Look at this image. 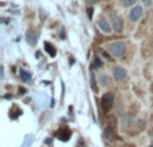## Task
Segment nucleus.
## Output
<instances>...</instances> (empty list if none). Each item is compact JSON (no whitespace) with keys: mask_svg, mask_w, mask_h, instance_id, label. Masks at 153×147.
I'll return each instance as SVG.
<instances>
[{"mask_svg":"<svg viewBox=\"0 0 153 147\" xmlns=\"http://www.w3.org/2000/svg\"><path fill=\"white\" fill-rule=\"evenodd\" d=\"M109 52L114 58H122L126 54V46L124 42H113L109 47Z\"/></svg>","mask_w":153,"mask_h":147,"instance_id":"obj_1","label":"nucleus"},{"mask_svg":"<svg viewBox=\"0 0 153 147\" xmlns=\"http://www.w3.org/2000/svg\"><path fill=\"white\" fill-rule=\"evenodd\" d=\"M109 20H110L111 27H113L114 31L116 32H122V29H124V23H122V19H121V16H120L118 13H116V12L110 13Z\"/></svg>","mask_w":153,"mask_h":147,"instance_id":"obj_2","label":"nucleus"},{"mask_svg":"<svg viewBox=\"0 0 153 147\" xmlns=\"http://www.w3.org/2000/svg\"><path fill=\"white\" fill-rule=\"evenodd\" d=\"M114 103V95L111 92H106L102 95V99H101V104H102L103 110H110L113 107Z\"/></svg>","mask_w":153,"mask_h":147,"instance_id":"obj_3","label":"nucleus"},{"mask_svg":"<svg viewBox=\"0 0 153 147\" xmlns=\"http://www.w3.org/2000/svg\"><path fill=\"white\" fill-rule=\"evenodd\" d=\"M143 12H144V10H143L141 5H133V8L129 12V20L130 21H137L138 19L143 16Z\"/></svg>","mask_w":153,"mask_h":147,"instance_id":"obj_4","label":"nucleus"},{"mask_svg":"<svg viewBox=\"0 0 153 147\" xmlns=\"http://www.w3.org/2000/svg\"><path fill=\"white\" fill-rule=\"evenodd\" d=\"M113 78H114V80H117V82L125 79L126 78V70L121 66H116L113 68Z\"/></svg>","mask_w":153,"mask_h":147,"instance_id":"obj_5","label":"nucleus"},{"mask_svg":"<svg viewBox=\"0 0 153 147\" xmlns=\"http://www.w3.org/2000/svg\"><path fill=\"white\" fill-rule=\"evenodd\" d=\"M98 26H100L101 31L105 32V34H109V32H111V29H113L110 20H108L106 18H101L100 20H98Z\"/></svg>","mask_w":153,"mask_h":147,"instance_id":"obj_6","label":"nucleus"},{"mask_svg":"<svg viewBox=\"0 0 153 147\" xmlns=\"http://www.w3.org/2000/svg\"><path fill=\"white\" fill-rule=\"evenodd\" d=\"M70 137H71V131H70L67 127H62V129H59L58 132H56V138L63 140V142H67V140L70 139Z\"/></svg>","mask_w":153,"mask_h":147,"instance_id":"obj_7","label":"nucleus"},{"mask_svg":"<svg viewBox=\"0 0 153 147\" xmlns=\"http://www.w3.org/2000/svg\"><path fill=\"white\" fill-rule=\"evenodd\" d=\"M45 50L50 56H55L56 55V50H55V47H54L51 43H48V42L45 43Z\"/></svg>","mask_w":153,"mask_h":147,"instance_id":"obj_8","label":"nucleus"},{"mask_svg":"<svg viewBox=\"0 0 153 147\" xmlns=\"http://www.w3.org/2000/svg\"><path fill=\"white\" fill-rule=\"evenodd\" d=\"M103 137H105V139H113L114 138V131H113V127H108V129L103 131Z\"/></svg>","mask_w":153,"mask_h":147,"instance_id":"obj_9","label":"nucleus"},{"mask_svg":"<svg viewBox=\"0 0 153 147\" xmlns=\"http://www.w3.org/2000/svg\"><path fill=\"white\" fill-rule=\"evenodd\" d=\"M98 82H100L101 86L105 87V86L109 84V78L105 75V74H100V75H98Z\"/></svg>","mask_w":153,"mask_h":147,"instance_id":"obj_10","label":"nucleus"},{"mask_svg":"<svg viewBox=\"0 0 153 147\" xmlns=\"http://www.w3.org/2000/svg\"><path fill=\"white\" fill-rule=\"evenodd\" d=\"M27 42H28L30 46H35V44H36V36H35V35H32L31 31L27 32Z\"/></svg>","mask_w":153,"mask_h":147,"instance_id":"obj_11","label":"nucleus"},{"mask_svg":"<svg viewBox=\"0 0 153 147\" xmlns=\"http://www.w3.org/2000/svg\"><path fill=\"white\" fill-rule=\"evenodd\" d=\"M20 78L23 82H30L31 80V74L24 71V70H20Z\"/></svg>","mask_w":153,"mask_h":147,"instance_id":"obj_12","label":"nucleus"},{"mask_svg":"<svg viewBox=\"0 0 153 147\" xmlns=\"http://www.w3.org/2000/svg\"><path fill=\"white\" fill-rule=\"evenodd\" d=\"M101 66H102V63H101V59L98 58V56H95V58L93 59V64H91V68H93V70H97V68H100Z\"/></svg>","mask_w":153,"mask_h":147,"instance_id":"obj_13","label":"nucleus"},{"mask_svg":"<svg viewBox=\"0 0 153 147\" xmlns=\"http://www.w3.org/2000/svg\"><path fill=\"white\" fill-rule=\"evenodd\" d=\"M136 3V0H121V4L124 5V7H130V5H133Z\"/></svg>","mask_w":153,"mask_h":147,"instance_id":"obj_14","label":"nucleus"},{"mask_svg":"<svg viewBox=\"0 0 153 147\" xmlns=\"http://www.w3.org/2000/svg\"><path fill=\"white\" fill-rule=\"evenodd\" d=\"M137 126H138V130H140V131L145 130V121H143V119H141V121H138L137 122Z\"/></svg>","mask_w":153,"mask_h":147,"instance_id":"obj_15","label":"nucleus"},{"mask_svg":"<svg viewBox=\"0 0 153 147\" xmlns=\"http://www.w3.org/2000/svg\"><path fill=\"white\" fill-rule=\"evenodd\" d=\"M90 78H91V87H93V90H94V91H97V87H95V78H94V74H91V76H90Z\"/></svg>","mask_w":153,"mask_h":147,"instance_id":"obj_16","label":"nucleus"},{"mask_svg":"<svg viewBox=\"0 0 153 147\" xmlns=\"http://www.w3.org/2000/svg\"><path fill=\"white\" fill-rule=\"evenodd\" d=\"M98 1V0H86V3H87V4H95V3H97Z\"/></svg>","mask_w":153,"mask_h":147,"instance_id":"obj_17","label":"nucleus"},{"mask_svg":"<svg viewBox=\"0 0 153 147\" xmlns=\"http://www.w3.org/2000/svg\"><path fill=\"white\" fill-rule=\"evenodd\" d=\"M143 3H144L145 5H151V4H152V0H143Z\"/></svg>","mask_w":153,"mask_h":147,"instance_id":"obj_18","label":"nucleus"},{"mask_svg":"<svg viewBox=\"0 0 153 147\" xmlns=\"http://www.w3.org/2000/svg\"><path fill=\"white\" fill-rule=\"evenodd\" d=\"M89 18H93V8H89Z\"/></svg>","mask_w":153,"mask_h":147,"instance_id":"obj_19","label":"nucleus"},{"mask_svg":"<svg viewBox=\"0 0 153 147\" xmlns=\"http://www.w3.org/2000/svg\"><path fill=\"white\" fill-rule=\"evenodd\" d=\"M149 147H153V146H149Z\"/></svg>","mask_w":153,"mask_h":147,"instance_id":"obj_20","label":"nucleus"}]
</instances>
